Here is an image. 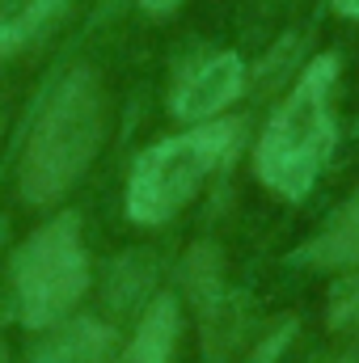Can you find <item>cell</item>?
I'll return each mask as SVG.
<instances>
[{"label": "cell", "mask_w": 359, "mask_h": 363, "mask_svg": "<svg viewBox=\"0 0 359 363\" xmlns=\"http://www.w3.org/2000/svg\"><path fill=\"white\" fill-rule=\"evenodd\" d=\"M114 347V334L101 321H72L68 330H60V338L38 355V363H106Z\"/></svg>", "instance_id": "8"}, {"label": "cell", "mask_w": 359, "mask_h": 363, "mask_svg": "<svg viewBox=\"0 0 359 363\" xmlns=\"http://www.w3.org/2000/svg\"><path fill=\"white\" fill-rule=\"evenodd\" d=\"M140 4H144L148 13H157V17H161V13H170V9H178L182 0H140Z\"/></svg>", "instance_id": "11"}, {"label": "cell", "mask_w": 359, "mask_h": 363, "mask_svg": "<svg viewBox=\"0 0 359 363\" xmlns=\"http://www.w3.org/2000/svg\"><path fill=\"white\" fill-rule=\"evenodd\" d=\"M292 334H296V321L287 317L283 325H275L267 338H263V342H258V347H254V351L245 355V363H275L279 355H283V347L292 342Z\"/></svg>", "instance_id": "10"}, {"label": "cell", "mask_w": 359, "mask_h": 363, "mask_svg": "<svg viewBox=\"0 0 359 363\" xmlns=\"http://www.w3.org/2000/svg\"><path fill=\"white\" fill-rule=\"evenodd\" d=\"M334 9H338L343 17H351V21H359V0H334Z\"/></svg>", "instance_id": "12"}, {"label": "cell", "mask_w": 359, "mask_h": 363, "mask_svg": "<svg viewBox=\"0 0 359 363\" xmlns=\"http://www.w3.org/2000/svg\"><path fill=\"white\" fill-rule=\"evenodd\" d=\"M174 347H178V304L174 296H157L144 308L136 338L118 351L114 363H174Z\"/></svg>", "instance_id": "7"}, {"label": "cell", "mask_w": 359, "mask_h": 363, "mask_svg": "<svg viewBox=\"0 0 359 363\" xmlns=\"http://www.w3.org/2000/svg\"><path fill=\"white\" fill-rule=\"evenodd\" d=\"M55 0H0V55L26 47L51 17Z\"/></svg>", "instance_id": "9"}, {"label": "cell", "mask_w": 359, "mask_h": 363, "mask_svg": "<svg viewBox=\"0 0 359 363\" xmlns=\"http://www.w3.org/2000/svg\"><path fill=\"white\" fill-rule=\"evenodd\" d=\"M338 363H347V359H338Z\"/></svg>", "instance_id": "13"}, {"label": "cell", "mask_w": 359, "mask_h": 363, "mask_svg": "<svg viewBox=\"0 0 359 363\" xmlns=\"http://www.w3.org/2000/svg\"><path fill=\"white\" fill-rule=\"evenodd\" d=\"M85 291H89V254L81 241V220L68 211L30 233L13 258L17 317L30 330L60 325L81 304Z\"/></svg>", "instance_id": "4"}, {"label": "cell", "mask_w": 359, "mask_h": 363, "mask_svg": "<svg viewBox=\"0 0 359 363\" xmlns=\"http://www.w3.org/2000/svg\"><path fill=\"white\" fill-rule=\"evenodd\" d=\"M334 81H338V60L317 55L296 81V89L283 97V106L270 114L263 140L254 148V169L267 190L283 199H304L313 190L338 140L334 110H330Z\"/></svg>", "instance_id": "2"}, {"label": "cell", "mask_w": 359, "mask_h": 363, "mask_svg": "<svg viewBox=\"0 0 359 363\" xmlns=\"http://www.w3.org/2000/svg\"><path fill=\"white\" fill-rule=\"evenodd\" d=\"M101 135H106V97L93 68L77 64L55 81V89L34 114L17 165L21 199L34 207H51L89 169V161L101 148Z\"/></svg>", "instance_id": "1"}, {"label": "cell", "mask_w": 359, "mask_h": 363, "mask_svg": "<svg viewBox=\"0 0 359 363\" xmlns=\"http://www.w3.org/2000/svg\"><path fill=\"white\" fill-rule=\"evenodd\" d=\"M300 262L317 271H351L359 267V186L351 199L321 224V233L300 250Z\"/></svg>", "instance_id": "6"}, {"label": "cell", "mask_w": 359, "mask_h": 363, "mask_svg": "<svg viewBox=\"0 0 359 363\" xmlns=\"http://www.w3.org/2000/svg\"><path fill=\"white\" fill-rule=\"evenodd\" d=\"M245 85V64L228 51L220 55H207V60H194L170 93V110L186 118V123H203L220 110H228L237 101V93Z\"/></svg>", "instance_id": "5"}, {"label": "cell", "mask_w": 359, "mask_h": 363, "mask_svg": "<svg viewBox=\"0 0 359 363\" xmlns=\"http://www.w3.org/2000/svg\"><path fill=\"white\" fill-rule=\"evenodd\" d=\"M233 144H237V127L216 118V123H199L194 131H182L144 148L127 178V216L136 224L174 220L203 190V182L233 157Z\"/></svg>", "instance_id": "3"}]
</instances>
